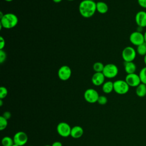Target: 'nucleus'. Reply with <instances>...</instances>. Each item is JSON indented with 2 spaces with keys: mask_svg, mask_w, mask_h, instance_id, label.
<instances>
[{
  "mask_svg": "<svg viewBox=\"0 0 146 146\" xmlns=\"http://www.w3.org/2000/svg\"><path fill=\"white\" fill-rule=\"evenodd\" d=\"M79 11L83 17L86 18H91L96 11V3L95 1L83 0L79 3Z\"/></svg>",
  "mask_w": 146,
  "mask_h": 146,
  "instance_id": "1",
  "label": "nucleus"
},
{
  "mask_svg": "<svg viewBox=\"0 0 146 146\" xmlns=\"http://www.w3.org/2000/svg\"><path fill=\"white\" fill-rule=\"evenodd\" d=\"M44 146H51L50 145H44Z\"/></svg>",
  "mask_w": 146,
  "mask_h": 146,
  "instance_id": "37",
  "label": "nucleus"
},
{
  "mask_svg": "<svg viewBox=\"0 0 146 146\" xmlns=\"http://www.w3.org/2000/svg\"><path fill=\"white\" fill-rule=\"evenodd\" d=\"M139 77L141 80V82L146 84V66L142 68L139 72Z\"/></svg>",
  "mask_w": 146,
  "mask_h": 146,
  "instance_id": "22",
  "label": "nucleus"
},
{
  "mask_svg": "<svg viewBox=\"0 0 146 146\" xmlns=\"http://www.w3.org/2000/svg\"><path fill=\"white\" fill-rule=\"evenodd\" d=\"M99 96L98 92L94 88H88L86 90L84 93V98L85 100L90 103H95L97 102Z\"/></svg>",
  "mask_w": 146,
  "mask_h": 146,
  "instance_id": "7",
  "label": "nucleus"
},
{
  "mask_svg": "<svg viewBox=\"0 0 146 146\" xmlns=\"http://www.w3.org/2000/svg\"><path fill=\"white\" fill-rule=\"evenodd\" d=\"M12 146H19V145H17V144H15V143H14V144H13V145H12Z\"/></svg>",
  "mask_w": 146,
  "mask_h": 146,
  "instance_id": "36",
  "label": "nucleus"
},
{
  "mask_svg": "<svg viewBox=\"0 0 146 146\" xmlns=\"http://www.w3.org/2000/svg\"><path fill=\"white\" fill-rule=\"evenodd\" d=\"M8 94L7 88L5 87L2 86L0 87V99L5 98Z\"/></svg>",
  "mask_w": 146,
  "mask_h": 146,
  "instance_id": "24",
  "label": "nucleus"
},
{
  "mask_svg": "<svg viewBox=\"0 0 146 146\" xmlns=\"http://www.w3.org/2000/svg\"><path fill=\"white\" fill-rule=\"evenodd\" d=\"M105 78L106 77L103 72H95L93 74L91 78V82L94 85L99 86L103 84Z\"/></svg>",
  "mask_w": 146,
  "mask_h": 146,
  "instance_id": "13",
  "label": "nucleus"
},
{
  "mask_svg": "<svg viewBox=\"0 0 146 146\" xmlns=\"http://www.w3.org/2000/svg\"><path fill=\"white\" fill-rule=\"evenodd\" d=\"M2 116L3 117H5V119H6L7 120H9V119H10L11 115V113L9 111H6V112H3V113Z\"/></svg>",
  "mask_w": 146,
  "mask_h": 146,
  "instance_id": "29",
  "label": "nucleus"
},
{
  "mask_svg": "<svg viewBox=\"0 0 146 146\" xmlns=\"http://www.w3.org/2000/svg\"><path fill=\"white\" fill-rule=\"evenodd\" d=\"M104 68V65L100 62H95L93 65V70L95 72H102Z\"/></svg>",
  "mask_w": 146,
  "mask_h": 146,
  "instance_id": "21",
  "label": "nucleus"
},
{
  "mask_svg": "<svg viewBox=\"0 0 146 146\" xmlns=\"http://www.w3.org/2000/svg\"><path fill=\"white\" fill-rule=\"evenodd\" d=\"M108 10V5L104 2L99 1L96 2V11L100 14H105Z\"/></svg>",
  "mask_w": 146,
  "mask_h": 146,
  "instance_id": "16",
  "label": "nucleus"
},
{
  "mask_svg": "<svg viewBox=\"0 0 146 146\" xmlns=\"http://www.w3.org/2000/svg\"><path fill=\"white\" fill-rule=\"evenodd\" d=\"M52 1H53V2H55V3H59V2H60L62 0H52Z\"/></svg>",
  "mask_w": 146,
  "mask_h": 146,
  "instance_id": "31",
  "label": "nucleus"
},
{
  "mask_svg": "<svg viewBox=\"0 0 146 146\" xmlns=\"http://www.w3.org/2000/svg\"><path fill=\"white\" fill-rule=\"evenodd\" d=\"M56 131L60 136L67 137L70 136L71 128L68 123L66 122H60L57 125Z\"/></svg>",
  "mask_w": 146,
  "mask_h": 146,
  "instance_id": "8",
  "label": "nucleus"
},
{
  "mask_svg": "<svg viewBox=\"0 0 146 146\" xmlns=\"http://www.w3.org/2000/svg\"><path fill=\"white\" fill-rule=\"evenodd\" d=\"M136 94L140 98L144 97L146 95V84L140 83L136 88Z\"/></svg>",
  "mask_w": 146,
  "mask_h": 146,
  "instance_id": "17",
  "label": "nucleus"
},
{
  "mask_svg": "<svg viewBox=\"0 0 146 146\" xmlns=\"http://www.w3.org/2000/svg\"><path fill=\"white\" fill-rule=\"evenodd\" d=\"M135 21L138 27L144 28L146 27V11L141 10L138 11L135 17Z\"/></svg>",
  "mask_w": 146,
  "mask_h": 146,
  "instance_id": "12",
  "label": "nucleus"
},
{
  "mask_svg": "<svg viewBox=\"0 0 146 146\" xmlns=\"http://www.w3.org/2000/svg\"><path fill=\"white\" fill-rule=\"evenodd\" d=\"M129 90V86L124 80H117L113 82V91L119 95L127 94Z\"/></svg>",
  "mask_w": 146,
  "mask_h": 146,
  "instance_id": "3",
  "label": "nucleus"
},
{
  "mask_svg": "<svg viewBox=\"0 0 146 146\" xmlns=\"http://www.w3.org/2000/svg\"><path fill=\"white\" fill-rule=\"evenodd\" d=\"M1 143L3 146H12L14 144L13 138L9 136H5L3 137Z\"/></svg>",
  "mask_w": 146,
  "mask_h": 146,
  "instance_id": "19",
  "label": "nucleus"
},
{
  "mask_svg": "<svg viewBox=\"0 0 146 146\" xmlns=\"http://www.w3.org/2000/svg\"><path fill=\"white\" fill-rule=\"evenodd\" d=\"M125 80L128 86L132 87H136L141 83L139 75L136 73L127 74Z\"/></svg>",
  "mask_w": 146,
  "mask_h": 146,
  "instance_id": "10",
  "label": "nucleus"
},
{
  "mask_svg": "<svg viewBox=\"0 0 146 146\" xmlns=\"http://www.w3.org/2000/svg\"><path fill=\"white\" fill-rule=\"evenodd\" d=\"M18 23V18L13 13H6L1 18V29H10L15 27Z\"/></svg>",
  "mask_w": 146,
  "mask_h": 146,
  "instance_id": "2",
  "label": "nucleus"
},
{
  "mask_svg": "<svg viewBox=\"0 0 146 146\" xmlns=\"http://www.w3.org/2000/svg\"><path fill=\"white\" fill-rule=\"evenodd\" d=\"M102 72L106 78L112 79L117 75L119 69L116 65L112 63H109L104 66V68Z\"/></svg>",
  "mask_w": 146,
  "mask_h": 146,
  "instance_id": "4",
  "label": "nucleus"
},
{
  "mask_svg": "<svg viewBox=\"0 0 146 146\" xmlns=\"http://www.w3.org/2000/svg\"><path fill=\"white\" fill-rule=\"evenodd\" d=\"M5 46V40L2 36L0 37V50H3Z\"/></svg>",
  "mask_w": 146,
  "mask_h": 146,
  "instance_id": "28",
  "label": "nucleus"
},
{
  "mask_svg": "<svg viewBox=\"0 0 146 146\" xmlns=\"http://www.w3.org/2000/svg\"><path fill=\"white\" fill-rule=\"evenodd\" d=\"M5 1H6V2H11L12 1H13V0H5Z\"/></svg>",
  "mask_w": 146,
  "mask_h": 146,
  "instance_id": "35",
  "label": "nucleus"
},
{
  "mask_svg": "<svg viewBox=\"0 0 146 146\" xmlns=\"http://www.w3.org/2000/svg\"><path fill=\"white\" fill-rule=\"evenodd\" d=\"M7 55L5 51L3 50H0V63H3L6 59Z\"/></svg>",
  "mask_w": 146,
  "mask_h": 146,
  "instance_id": "26",
  "label": "nucleus"
},
{
  "mask_svg": "<svg viewBox=\"0 0 146 146\" xmlns=\"http://www.w3.org/2000/svg\"><path fill=\"white\" fill-rule=\"evenodd\" d=\"M102 90L106 94H110L113 91V82L107 81L102 85Z\"/></svg>",
  "mask_w": 146,
  "mask_h": 146,
  "instance_id": "18",
  "label": "nucleus"
},
{
  "mask_svg": "<svg viewBox=\"0 0 146 146\" xmlns=\"http://www.w3.org/2000/svg\"><path fill=\"white\" fill-rule=\"evenodd\" d=\"M129 41L132 44L136 46L145 43L144 34L138 31L132 32L129 35Z\"/></svg>",
  "mask_w": 146,
  "mask_h": 146,
  "instance_id": "6",
  "label": "nucleus"
},
{
  "mask_svg": "<svg viewBox=\"0 0 146 146\" xmlns=\"http://www.w3.org/2000/svg\"><path fill=\"white\" fill-rule=\"evenodd\" d=\"M7 120L6 119L3 117L2 116H0V130H4L7 126Z\"/></svg>",
  "mask_w": 146,
  "mask_h": 146,
  "instance_id": "23",
  "label": "nucleus"
},
{
  "mask_svg": "<svg viewBox=\"0 0 146 146\" xmlns=\"http://www.w3.org/2000/svg\"><path fill=\"white\" fill-rule=\"evenodd\" d=\"M14 142L19 146L25 145L28 141L27 135L23 131H19L15 133L13 137Z\"/></svg>",
  "mask_w": 146,
  "mask_h": 146,
  "instance_id": "11",
  "label": "nucleus"
},
{
  "mask_svg": "<svg viewBox=\"0 0 146 146\" xmlns=\"http://www.w3.org/2000/svg\"><path fill=\"white\" fill-rule=\"evenodd\" d=\"M51 146H62V144L61 142L56 141L54 142V143L52 144Z\"/></svg>",
  "mask_w": 146,
  "mask_h": 146,
  "instance_id": "30",
  "label": "nucleus"
},
{
  "mask_svg": "<svg viewBox=\"0 0 146 146\" xmlns=\"http://www.w3.org/2000/svg\"><path fill=\"white\" fill-rule=\"evenodd\" d=\"M71 74L72 71L70 67L66 65L61 66L58 71V76L59 78L63 81L68 80L71 76Z\"/></svg>",
  "mask_w": 146,
  "mask_h": 146,
  "instance_id": "9",
  "label": "nucleus"
},
{
  "mask_svg": "<svg viewBox=\"0 0 146 146\" xmlns=\"http://www.w3.org/2000/svg\"><path fill=\"white\" fill-rule=\"evenodd\" d=\"M144 40H145V43H146V31H145L144 34Z\"/></svg>",
  "mask_w": 146,
  "mask_h": 146,
  "instance_id": "32",
  "label": "nucleus"
},
{
  "mask_svg": "<svg viewBox=\"0 0 146 146\" xmlns=\"http://www.w3.org/2000/svg\"><path fill=\"white\" fill-rule=\"evenodd\" d=\"M124 70L127 74L135 73L136 70V65L133 62H124Z\"/></svg>",
  "mask_w": 146,
  "mask_h": 146,
  "instance_id": "15",
  "label": "nucleus"
},
{
  "mask_svg": "<svg viewBox=\"0 0 146 146\" xmlns=\"http://www.w3.org/2000/svg\"><path fill=\"white\" fill-rule=\"evenodd\" d=\"M107 98L106 96H104V95H101L99 96V98L98 99L97 102L100 104V105H104L107 103Z\"/></svg>",
  "mask_w": 146,
  "mask_h": 146,
  "instance_id": "25",
  "label": "nucleus"
},
{
  "mask_svg": "<svg viewBox=\"0 0 146 146\" xmlns=\"http://www.w3.org/2000/svg\"><path fill=\"white\" fill-rule=\"evenodd\" d=\"M137 2L140 7L146 9V0H137Z\"/></svg>",
  "mask_w": 146,
  "mask_h": 146,
  "instance_id": "27",
  "label": "nucleus"
},
{
  "mask_svg": "<svg viewBox=\"0 0 146 146\" xmlns=\"http://www.w3.org/2000/svg\"><path fill=\"white\" fill-rule=\"evenodd\" d=\"M67 1H74V0H67Z\"/></svg>",
  "mask_w": 146,
  "mask_h": 146,
  "instance_id": "38",
  "label": "nucleus"
},
{
  "mask_svg": "<svg viewBox=\"0 0 146 146\" xmlns=\"http://www.w3.org/2000/svg\"><path fill=\"white\" fill-rule=\"evenodd\" d=\"M136 52L139 55L145 56L146 55V43H144L137 46Z\"/></svg>",
  "mask_w": 146,
  "mask_h": 146,
  "instance_id": "20",
  "label": "nucleus"
},
{
  "mask_svg": "<svg viewBox=\"0 0 146 146\" xmlns=\"http://www.w3.org/2000/svg\"><path fill=\"white\" fill-rule=\"evenodd\" d=\"M136 50L131 46L125 47L122 51L121 56L124 62H133L136 56Z\"/></svg>",
  "mask_w": 146,
  "mask_h": 146,
  "instance_id": "5",
  "label": "nucleus"
},
{
  "mask_svg": "<svg viewBox=\"0 0 146 146\" xmlns=\"http://www.w3.org/2000/svg\"><path fill=\"white\" fill-rule=\"evenodd\" d=\"M29 146H34V145H29Z\"/></svg>",
  "mask_w": 146,
  "mask_h": 146,
  "instance_id": "40",
  "label": "nucleus"
},
{
  "mask_svg": "<svg viewBox=\"0 0 146 146\" xmlns=\"http://www.w3.org/2000/svg\"><path fill=\"white\" fill-rule=\"evenodd\" d=\"M2 105H3L2 99H0V106H2Z\"/></svg>",
  "mask_w": 146,
  "mask_h": 146,
  "instance_id": "34",
  "label": "nucleus"
},
{
  "mask_svg": "<svg viewBox=\"0 0 146 146\" xmlns=\"http://www.w3.org/2000/svg\"><path fill=\"white\" fill-rule=\"evenodd\" d=\"M89 1H94L95 0H89Z\"/></svg>",
  "mask_w": 146,
  "mask_h": 146,
  "instance_id": "39",
  "label": "nucleus"
},
{
  "mask_svg": "<svg viewBox=\"0 0 146 146\" xmlns=\"http://www.w3.org/2000/svg\"><path fill=\"white\" fill-rule=\"evenodd\" d=\"M83 129L82 127L75 125L71 128L70 136L74 139H78L82 136L83 135Z\"/></svg>",
  "mask_w": 146,
  "mask_h": 146,
  "instance_id": "14",
  "label": "nucleus"
},
{
  "mask_svg": "<svg viewBox=\"0 0 146 146\" xmlns=\"http://www.w3.org/2000/svg\"><path fill=\"white\" fill-rule=\"evenodd\" d=\"M144 62L146 66V55L145 56H144Z\"/></svg>",
  "mask_w": 146,
  "mask_h": 146,
  "instance_id": "33",
  "label": "nucleus"
}]
</instances>
